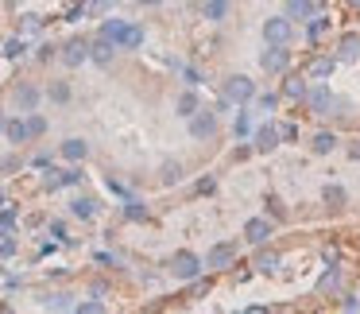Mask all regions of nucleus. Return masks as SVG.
<instances>
[{"instance_id":"obj_1","label":"nucleus","mask_w":360,"mask_h":314,"mask_svg":"<svg viewBox=\"0 0 360 314\" xmlns=\"http://www.w3.org/2000/svg\"><path fill=\"white\" fill-rule=\"evenodd\" d=\"M171 275L174 280H198V275H202V256H194V252H174Z\"/></svg>"},{"instance_id":"obj_2","label":"nucleus","mask_w":360,"mask_h":314,"mask_svg":"<svg viewBox=\"0 0 360 314\" xmlns=\"http://www.w3.org/2000/svg\"><path fill=\"white\" fill-rule=\"evenodd\" d=\"M259 66H264L267 74H283L290 66V51L287 43H267V51L259 55Z\"/></svg>"},{"instance_id":"obj_3","label":"nucleus","mask_w":360,"mask_h":314,"mask_svg":"<svg viewBox=\"0 0 360 314\" xmlns=\"http://www.w3.org/2000/svg\"><path fill=\"white\" fill-rule=\"evenodd\" d=\"M252 97H256V82H252V78L236 74V78H229V82H225V101H233V105H248Z\"/></svg>"},{"instance_id":"obj_4","label":"nucleus","mask_w":360,"mask_h":314,"mask_svg":"<svg viewBox=\"0 0 360 314\" xmlns=\"http://www.w3.org/2000/svg\"><path fill=\"white\" fill-rule=\"evenodd\" d=\"M264 39L267 43H290L295 39V20H287V16L264 20Z\"/></svg>"},{"instance_id":"obj_5","label":"nucleus","mask_w":360,"mask_h":314,"mask_svg":"<svg viewBox=\"0 0 360 314\" xmlns=\"http://www.w3.org/2000/svg\"><path fill=\"white\" fill-rule=\"evenodd\" d=\"M186 120H190V136H194V140H210V136L217 132V117H213L210 109H194Z\"/></svg>"},{"instance_id":"obj_6","label":"nucleus","mask_w":360,"mask_h":314,"mask_svg":"<svg viewBox=\"0 0 360 314\" xmlns=\"http://www.w3.org/2000/svg\"><path fill=\"white\" fill-rule=\"evenodd\" d=\"M39 101H43V94H39V86H32V82H20V86L12 89V105H16L20 113L39 109Z\"/></svg>"},{"instance_id":"obj_7","label":"nucleus","mask_w":360,"mask_h":314,"mask_svg":"<svg viewBox=\"0 0 360 314\" xmlns=\"http://www.w3.org/2000/svg\"><path fill=\"white\" fill-rule=\"evenodd\" d=\"M58 58H63L70 70H78L82 63H89V43L86 39H66L63 43V55H58Z\"/></svg>"},{"instance_id":"obj_8","label":"nucleus","mask_w":360,"mask_h":314,"mask_svg":"<svg viewBox=\"0 0 360 314\" xmlns=\"http://www.w3.org/2000/svg\"><path fill=\"white\" fill-rule=\"evenodd\" d=\"M306 101H310V109L318 113V117H326L329 109H337V97L329 94V86H314V89H306Z\"/></svg>"},{"instance_id":"obj_9","label":"nucleus","mask_w":360,"mask_h":314,"mask_svg":"<svg viewBox=\"0 0 360 314\" xmlns=\"http://www.w3.org/2000/svg\"><path fill=\"white\" fill-rule=\"evenodd\" d=\"M233 260H236V244L233 241H221V244H213V249H210V260H205V264H210V268H233Z\"/></svg>"},{"instance_id":"obj_10","label":"nucleus","mask_w":360,"mask_h":314,"mask_svg":"<svg viewBox=\"0 0 360 314\" xmlns=\"http://www.w3.org/2000/svg\"><path fill=\"white\" fill-rule=\"evenodd\" d=\"M275 233V225L267 218H252L248 225H244V237H248L252 244H267V237Z\"/></svg>"},{"instance_id":"obj_11","label":"nucleus","mask_w":360,"mask_h":314,"mask_svg":"<svg viewBox=\"0 0 360 314\" xmlns=\"http://www.w3.org/2000/svg\"><path fill=\"white\" fill-rule=\"evenodd\" d=\"M58 156H63L66 163H82V159L89 156V144H86V140H78V136H70V140H63Z\"/></svg>"},{"instance_id":"obj_12","label":"nucleus","mask_w":360,"mask_h":314,"mask_svg":"<svg viewBox=\"0 0 360 314\" xmlns=\"http://www.w3.org/2000/svg\"><path fill=\"white\" fill-rule=\"evenodd\" d=\"M70 213H74L78 221H94V218H97V198H89V194H78V198L70 202Z\"/></svg>"},{"instance_id":"obj_13","label":"nucleus","mask_w":360,"mask_h":314,"mask_svg":"<svg viewBox=\"0 0 360 314\" xmlns=\"http://www.w3.org/2000/svg\"><path fill=\"white\" fill-rule=\"evenodd\" d=\"M112 51H117V47H112L109 39H101V35H97V39L89 43V63H97V66H109V63H112Z\"/></svg>"},{"instance_id":"obj_14","label":"nucleus","mask_w":360,"mask_h":314,"mask_svg":"<svg viewBox=\"0 0 360 314\" xmlns=\"http://www.w3.org/2000/svg\"><path fill=\"white\" fill-rule=\"evenodd\" d=\"M333 70H337V58H314V63L306 66V78L326 82V78H333Z\"/></svg>"},{"instance_id":"obj_15","label":"nucleus","mask_w":360,"mask_h":314,"mask_svg":"<svg viewBox=\"0 0 360 314\" xmlns=\"http://www.w3.org/2000/svg\"><path fill=\"white\" fill-rule=\"evenodd\" d=\"M275 148H279V128L275 125L256 128V151H275Z\"/></svg>"},{"instance_id":"obj_16","label":"nucleus","mask_w":360,"mask_h":314,"mask_svg":"<svg viewBox=\"0 0 360 314\" xmlns=\"http://www.w3.org/2000/svg\"><path fill=\"white\" fill-rule=\"evenodd\" d=\"M136 47H143V27L140 24H124V35H120L117 51H136Z\"/></svg>"},{"instance_id":"obj_17","label":"nucleus","mask_w":360,"mask_h":314,"mask_svg":"<svg viewBox=\"0 0 360 314\" xmlns=\"http://www.w3.org/2000/svg\"><path fill=\"white\" fill-rule=\"evenodd\" d=\"M4 136H8V144H27L32 136H27V125H24V117H12V120H4Z\"/></svg>"},{"instance_id":"obj_18","label":"nucleus","mask_w":360,"mask_h":314,"mask_svg":"<svg viewBox=\"0 0 360 314\" xmlns=\"http://www.w3.org/2000/svg\"><path fill=\"white\" fill-rule=\"evenodd\" d=\"M329 27H333V20H329V16H310V24H306L310 43H321V39L329 35Z\"/></svg>"},{"instance_id":"obj_19","label":"nucleus","mask_w":360,"mask_h":314,"mask_svg":"<svg viewBox=\"0 0 360 314\" xmlns=\"http://www.w3.org/2000/svg\"><path fill=\"white\" fill-rule=\"evenodd\" d=\"M360 58V35H345L341 51H337V63H356Z\"/></svg>"},{"instance_id":"obj_20","label":"nucleus","mask_w":360,"mask_h":314,"mask_svg":"<svg viewBox=\"0 0 360 314\" xmlns=\"http://www.w3.org/2000/svg\"><path fill=\"white\" fill-rule=\"evenodd\" d=\"M306 78H298V74H290L287 82H283V97H290V101H306Z\"/></svg>"},{"instance_id":"obj_21","label":"nucleus","mask_w":360,"mask_h":314,"mask_svg":"<svg viewBox=\"0 0 360 314\" xmlns=\"http://www.w3.org/2000/svg\"><path fill=\"white\" fill-rule=\"evenodd\" d=\"M321 202H326V206H329V210H341V206H345V202H349V194H345V190H341V187H337V182H329V187H326V190H321Z\"/></svg>"},{"instance_id":"obj_22","label":"nucleus","mask_w":360,"mask_h":314,"mask_svg":"<svg viewBox=\"0 0 360 314\" xmlns=\"http://www.w3.org/2000/svg\"><path fill=\"white\" fill-rule=\"evenodd\" d=\"M314 0H287V20H310Z\"/></svg>"},{"instance_id":"obj_23","label":"nucleus","mask_w":360,"mask_h":314,"mask_svg":"<svg viewBox=\"0 0 360 314\" xmlns=\"http://www.w3.org/2000/svg\"><path fill=\"white\" fill-rule=\"evenodd\" d=\"M159 182H163V187H174V182H182V163H179V159H171V163L159 167Z\"/></svg>"},{"instance_id":"obj_24","label":"nucleus","mask_w":360,"mask_h":314,"mask_svg":"<svg viewBox=\"0 0 360 314\" xmlns=\"http://www.w3.org/2000/svg\"><path fill=\"white\" fill-rule=\"evenodd\" d=\"M225 12H229V0H205V4H202V16L210 20V24L225 20Z\"/></svg>"},{"instance_id":"obj_25","label":"nucleus","mask_w":360,"mask_h":314,"mask_svg":"<svg viewBox=\"0 0 360 314\" xmlns=\"http://www.w3.org/2000/svg\"><path fill=\"white\" fill-rule=\"evenodd\" d=\"M120 35H124V20H101V39H109L117 47Z\"/></svg>"},{"instance_id":"obj_26","label":"nucleus","mask_w":360,"mask_h":314,"mask_svg":"<svg viewBox=\"0 0 360 314\" xmlns=\"http://www.w3.org/2000/svg\"><path fill=\"white\" fill-rule=\"evenodd\" d=\"M47 97H51V101H55V105H66V101H70V97H74L70 82H51V86H47Z\"/></svg>"},{"instance_id":"obj_27","label":"nucleus","mask_w":360,"mask_h":314,"mask_svg":"<svg viewBox=\"0 0 360 314\" xmlns=\"http://www.w3.org/2000/svg\"><path fill=\"white\" fill-rule=\"evenodd\" d=\"M333 148H337V136L333 132H318V136H314V144H310L314 156H329Z\"/></svg>"},{"instance_id":"obj_28","label":"nucleus","mask_w":360,"mask_h":314,"mask_svg":"<svg viewBox=\"0 0 360 314\" xmlns=\"http://www.w3.org/2000/svg\"><path fill=\"white\" fill-rule=\"evenodd\" d=\"M24 125H27V136H32V140L47 132V117H39L35 109H32V113H24Z\"/></svg>"},{"instance_id":"obj_29","label":"nucleus","mask_w":360,"mask_h":314,"mask_svg":"<svg viewBox=\"0 0 360 314\" xmlns=\"http://www.w3.org/2000/svg\"><path fill=\"white\" fill-rule=\"evenodd\" d=\"M174 109H179V117H190V113L198 109V94H194V86H190L186 94H179V101H174Z\"/></svg>"},{"instance_id":"obj_30","label":"nucleus","mask_w":360,"mask_h":314,"mask_svg":"<svg viewBox=\"0 0 360 314\" xmlns=\"http://www.w3.org/2000/svg\"><path fill=\"white\" fill-rule=\"evenodd\" d=\"M43 306H51V310H74V299L63 295V291H55V295L43 299Z\"/></svg>"},{"instance_id":"obj_31","label":"nucleus","mask_w":360,"mask_h":314,"mask_svg":"<svg viewBox=\"0 0 360 314\" xmlns=\"http://www.w3.org/2000/svg\"><path fill=\"white\" fill-rule=\"evenodd\" d=\"M0 55H4V58H20V55H24V35H12V39H4Z\"/></svg>"},{"instance_id":"obj_32","label":"nucleus","mask_w":360,"mask_h":314,"mask_svg":"<svg viewBox=\"0 0 360 314\" xmlns=\"http://www.w3.org/2000/svg\"><path fill=\"white\" fill-rule=\"evenodd\" d=\"M20 252V241L12 233H0V260H12Z\"/></svg>"},{"instance_id":"obj_33","label":"nucleus","mask_w":360,"mask_h":314,"mask_svg":"<svg viewBox=\"0 0 360 314\" xmlns=\"http://www.w3.org/2000/svg\"><path fill=\"white\" fill-rule=\"evenodd\" d=\"M43 32V16H24V24H20V35H39Z\"/></svg>"},{"instance_id":"obj_34","label":"nucleus","mask_w":360,"mask_h":314,"mask_svg":"<svg viewBox=\"0 0 360 314\" xmlns=\"http://www.w3.org/2000/svg\"><path fill=\"white\" fill-rule=\"evenodd\" d=\"M275 268H279V256H275V252H259L256 256V272H275Z\"/></svg>"},{"instance_id":"obj_35","label":"nucleus","mask_w":360,"mask_h":314,"mask_svg":"<svg viewBox=\"0 0 360 314\" xmlns=\"http://www.w3.org/2000/svg\"><path fill=\"white\" fill-rule=\"evenodd\" d=\"M252 101H256V109H259V113H271L275 105H279V97H275V94H256Z\"/></svg>"},{"instance_id":"obj_36","label":"nucleus","mask_w":360,"mask_h":314,"mask_svg":"<svg viewBox=\"0 0 360 314\" xmlns=\"http://www.w3.org/2000/svg\"><path fill=\"white\" fill-rule=\"evenodd\" d=\"M124 218L128 221H143V218H148V206H143V202H128L124 206Z\"/></svg>"},{"instance_id":"obj_37","label":"nucleus","mask_w":360,"mask_h":314,"mask_svg":"<svg viewBox=\"0 0 360 314\" xmlns=\"http://www.w3.org/2000/svg\"><path fill=\"white\" fill-rule=\"evenodd\" d=\"M0 229H4V233H12V229H16V210H4V206H0Z\"/></svg>"},{"instance_id":"obj_38","label":"nucleus","mask_w":360,"mask_h":314,"mask_svg":"<svg viewBox=\"0 0 360 314\" xmlns=\"http://www.w3.org/2000/svg\"><path fill=\"white\" fill-rule=\"evenodd\" d=\"M267 210H271L275 221H287V210H283V202H279L275 194H267Z\"/></svg>"},{"instance_id":"obj_39","label":"nucleus","mask_w":360,"mask_h":314,"mask_svg":"<svg viewBox=\"0 0 360 314\" xmlns=\"http://www.w3.org/2000/svg\"><path fill=\"white\" fill-rule=\"evenodd\" d=\"M74 310H78V314H101V310H105V303L89 299V303H74Z\"/></svg>"},{"instance_id":"obj_40","label":"nucleus","mask_w":360,"mask_h":314,"mask_svg":"<svg viewBox=\"0 0 360 314\" xmlns=\"http://www.w3.org/2000/svg\"><path fill=\"white\" fill-rule=\"evenodd\" d=\"M55 43H39V47H35V58H39V63H51V58H55Z\"/></svg>"},{"instance_id":"obj_41","label":"nucleus","mask_w":360,"mask_h":314,"mask_svg":"<svg viewBox=\"0 0 360 314\" xmlns=\"http://www.w3.org/2000/svg\"><path fill=\"white\" fill-rule=\"evenodd\" d=\"M12 171H20V156H4V159H0V175H12Z\"/></svg>"},{"instance_id":"obj_42","label":"nucleus","mask_w":360,"mask_h":314,"mask_svg":"<svg viewBox=\"0 0 360 314\" xmlns=\"http://www.w3.org/2000/svg\"><path fill=\"white\" fill-rule=\"evenodd\" d=\"M233 132L236 136H248L252 128H248V117H244V113H236V120H233Z\"/></svg>"},{"instance_id":"obj_43","label":"nucleus","mask_w":360,"mask_h":314,"mask_svg":"<svg viewBox=\"0 0 360 314\" xmlns=\"http://www.w3.org/2000/svg\"><path fill=\"white\" fill-rule=\"evenodd\" d=\"M51 237H58L63 244H70V237H66V225H63V221H51Z\"/></svg>"},{"instance_id":"obj_44","label":"nucleus","mask_w":360,"mask_h":314,"mask_svg":"<svg viewBox=\"0 0 360 314\" xmlns=\"http://www.w3.org/2000/svg\"><path fill=\"white\" fill-rule=\"evenodd\" d=\"M32 167H35V171H51V156H47V151H39V156L32 159Z\"/></svg>"},{"instance_id":"obj_45","label":"nucleus","mask_w":360,"mask_h":314,"mask_svg":"<svg viewBox=\"0 0 360 314\" xmlns=\"http://www.w3.org/2000/svg\"><path fill=\"white\" fill-rule=\"evenodd\" d=\"M279 140H298V125H283L279 128Z\"/></svg>"},{"instance_id":"obj_46","label":"nucleus","mask_w":360,"mask_h":314,"mask_svg":"<svg viewBox=\"0 0 360 314\" xmlns=\"http://www.w3.org/2000/svg\"><path fill=\"white\" fill-rule=\"evenodd\" d=\"M112 4H117V0H89V8H94V12H109Z\"/></svg>"},{"instance_id":"obj_47","label":"nucleus","mask_w":360,"mask_h":314,"mask_svg":"<svg viewBox=\"0 0 360 314\" xmlns=\"http://www.w3.org/2000/svg\"><path fill=\"white\" fill-rule=\"evenodd\" d=\"M329 287H337V268H333V272H326V280H321V291H329Z\"/></svg>"},{"instance_id":"obj_48","label":"nucleus","mask_w":360,"mask_h":314,"mask_svg":"<svg viewBox=\"0 0 360 314\" xmlns=\"http://www.w3.org/2000/svg\"><path fill=\"white\" fill-rule=\"evenodd\" d=\"M194 190H198V194H213V179H202Z\"/></svg>"},{"instance_id":"obj_49","label":"nucleus","mask_w":360,"mask_h":314,"mask_svg":"<svg viewBox=\"0 0 360 314\" xmlns=\"http://www.w3.org/2000/svg\"><path fill=\"white\" fill-rule=\"evenodd\" d=\"M349 159H356V163H360V144H352V148H349Z\"/></svg>"},{"instance_id":"obj_50","label":"nucleus","mask_w":360,"mask_h":314,"mask_svg":"<svg viewBox=\"0 0 360 314\" xmlns=\"http://www.w3.org/2000/svg\"><path fill=\"white\" fill-rule=\"evenodd\" d=\"M140 4H148V8H155V4H163V0H140Z\"/></svg>"},{"instance_id":"obj_51","label":"nucleus","mask_w":360,"mask_h":314,"mask_svg":"<svg viewBox=\"0 0 360 314\" xmlns=\"http://www.w3.org/2000/svg\"><path fill=\"white\" fill-rule=\"evenodd\" d=\"M4 120H8V117H0V132H4Z\"/></svg>"},{"instance_id":"obj_52","label":"nucleus","mask_w":360,"mask_h":314,"mask_svg":"<svg viewBox=\"0 0 360 314\" xmlns=\"http://www.w3.org/2000/svg\"><path fill=\"white\" fill-rule=\"evenodd\" d=\"M0 206H4V194H0Z\"/></svg>"},{"instance_id":"obj_53","label":"nucleus","mask_w":360,"mask_h":314,"mask_svg":"<svg viewBox=\"0 0 360 314\" xmlns=\"http://www.w3.org/2000/svg\"><path fill=\"white\" fill-rule=\"evenodd\" d=\"M352 4H356V8H360V0H352Z\"/></svg>"},{"instance_id":"obj_54","label":"nucleus","mask_w":360,"mask_h":314,"mask_svg":"<svg viewBox=\"0 0 360 314\" xmlns=\"http://www.w3.org/2000/svg\"><path fill=\"white\" fill-rule=\"evenodd\" d=\"M8 4H20V0H8Z\"/></svg>"},{"instance_id":"obj_55","label":"nucleus","mask_w":360,"mask_h":314,"mask_svg":"<svg viewBox=\"0 0 360 314\" xmlns=\"http://www.w3.org/2000/svg\"><path fill=\"white\" fill-rule=\"evenodd\" d=\"M0 233H4V229H0Z\"/></svg>"}]
</instances>
